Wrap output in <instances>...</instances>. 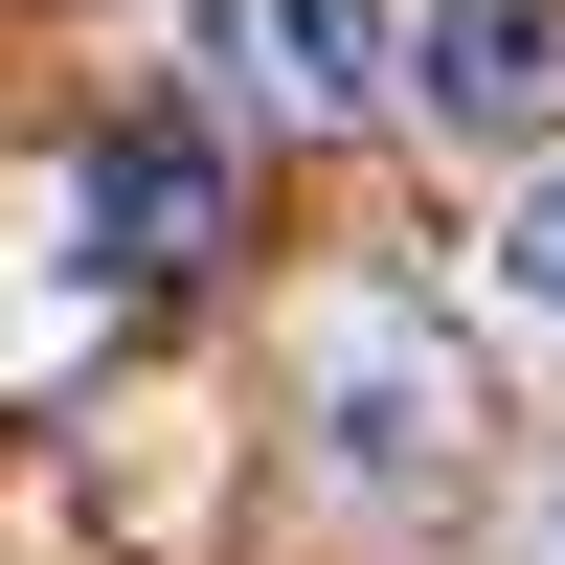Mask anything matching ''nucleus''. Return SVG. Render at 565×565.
<instances>
[{
    "mask_svg": "<svg viewBox=\"0 0 565 565\" xmlns=\"http://www.w3.org/2000/svg\"><path fill=\"white\" fill-rule=\"evenodd\" d=\"M295 430H317V476H340V498H385V521H407V498L476 476L498 407H476V362H452L407 295H317V340H295Z\"/></svg>",
    "mask_w": 565,
    "mask_h": 565,
    "instance_id": "obj_1",
    "label": "nucleus"
},
{
    "mask_svg": "<svg viewBox=\"0 0 565 565\" xmlns=\"http://www.w3.org/2000/svg\"><path fill=\"white\" fill-rule=\"evenodd\" d=\"M159 23H181V68H204V114H249V136H362L407 90L385 0H159Z\"/></svg>",
    "mask_w": 565,
    "mask_h": 565,
    "instance_id": "obj_2",
    "label": "nucleus"
},
{
    "mask_svg": "<svg viewBox=\"0 0 565 565\" xmlns=\"http://www.w3.org/2000/svg\"><path fill=\"white\" fill-rule=\"evenodd\" d=\"M407 114L476 159L565 136V0H407Z\"/></svg>",
    "mask_w": 565,
    "mask_h": 565,
    "instance_id": "obj_3",
    "label": "nucleus"
},
{
    "mask_svg": "<svg viewBox=\"0 0 565 565\" xmlns=\"http://www.w3.org/2000/svg\"><path fill=\"white\" fill-rule=\"evenodd\" d=\"M45 181H68V226L136 271V295L226 249V181H204V136H90V159H45Z\"/></svg>",
    "mask_w": 565,
    "mask_h": 565,
    "instance_id": "obj_4",
    "label": "nucleus"
},
{
    "mask_svg": "<svg viewBox=\"0 0 565 565\" xmlns=\"http://www.w3.org/2000/svg\"><path fill=\"white\" fill-rule=\"evenodd\" d=\"M476 271H498V317H521V340H565V159L498 204V249H476Z\"/></svg>",
    "mask_w": 565,
    "mask_h": 565,
    "instance_id": "obj_5",
    "label": "nucleus"
},
{
    "mask_svg": "<svg viewBox=\"0 0 565 565\" xmlns=\"http://www.w3.org/2000/svg\"><path fill=\"white\" fill-rule=\"evenodd\" d=\"M543 565H565V476H543Z\"/></svg>",
    "mask_w": 565,
    "mask_h": 565,
    "instance_id": "obj_6",
    "label": "nucleus"
}]
</instances>
